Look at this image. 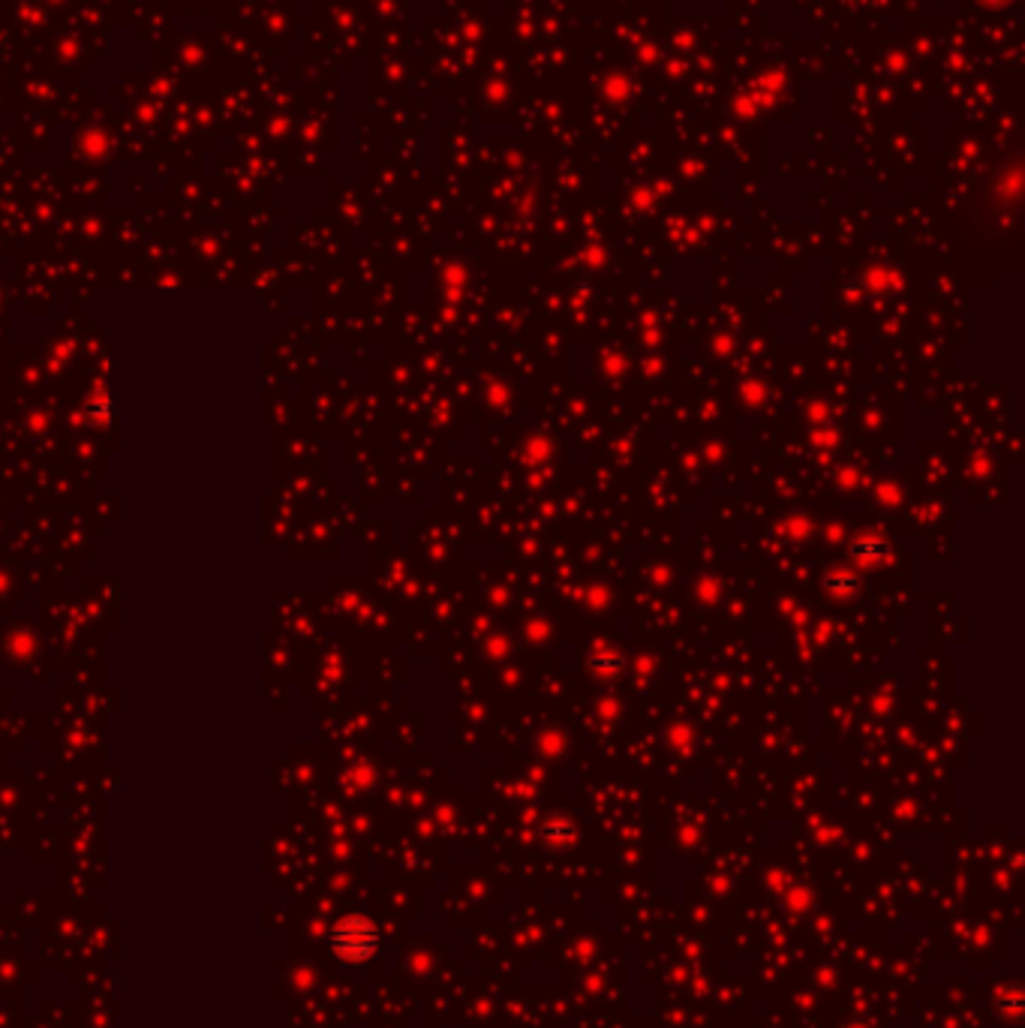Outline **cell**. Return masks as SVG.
Returning <instances> with one entry per match:
<instances>
[{
  "instance_id": "obj_2",
  "label": "cell",
  "mask_w": 1025,
  "mask_h": 1028,
  "mask_svg": "<svg viewBox=\"0 0 1025 1028\" xmlns=\"http://www.w3.org/2000/svg\"><path fill=\"white\" fill-rule=\"evenodd\" d=\"M980 4H986V7H1001V4H1010V0H980Z\"/></svg>"
},
{
  "instance_id": "obj_1",
  "label": "cell",
  "mask_w": 1025,
  "mask_h": 1028,
  "mask_svg": "<svg viewBox=\"0 0 1025 1028\" xmlns=\"http://www.w3.org/2000/svg\"><path fill=\"white\" fill-rule=\"evenodd\" d=\"M376 944V932L364 920H346L334 932V950L349 956V959H364Z\"/></svg>"
}]
</instances>
